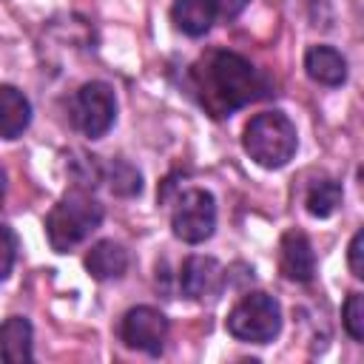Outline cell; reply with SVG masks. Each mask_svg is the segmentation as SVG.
<instances>
[{
    "label": "cell",
    "mask_w": 364,
    "mask_h": 364,
    "mask_svg": "<svg viewBox=\"0 0 364 364\" xmlns=\"http://www.w3.org/2000/svg\"><path fill=\"white\" fill-rule=\"evenodd\" d=\"M191 88L199 105L213 117H230L233 111L245 108L270 94L267 77L242 54L213 48L202 54L191 65Z\"/></svg>",
    "instance_id": "cell-1"
},
{
    "label": "cell",
    "mask_w": 364,
    "mask_h": 364,
    "mask_svg": "<svg viewBox=\"0 0 364 364\" xmlns=\"http://www.w3.org/2000/svg\"><path fill=\"white\" fill-rule=\"evenodd\" d=\"M102 222V205L85 191H68L46 216V236L57 253H68Z\"/></svg>",
    "instance_id": "cell-2"
},
{
    "label": "cell",
    "mask_w": 364,
    "mask_h": 364,
    "mask_svg": "<svg viewBox=\"0 0 364 364\" xmlns=\"http://www.w3.org/2000/svg\"><path fill=\"white\" fill-rule=\"evenodd\" d=\"M242 145L256 165L273 171V168H282L293 159V154L299 148V134H296V125L290 122L287 114L264 111L247 122Z\"/></svg>",
    "instance_id": "cell-3"
},
{
    "label": "cell",
    "mask_w": 364,
    "mask_h": 364,
    "mask_svg": "<svg viewBox=\"0 0 364 364\" xmlns=\"http://www.w3.org/2000/svg\"><path fill=\"white\" fill-rule=\"evenodd\" d=\"M282 330V307L267 293L242 296L228 313V333L247 344H267Z\"/></svg>",
    "instance_id": "cell-4"
},
{
    "label": "cell",
    "mask_w": 364,
    "mask_h": 364,
    "mask_svg": "<svg viewBox=\"0 0 364 364\" xmlns=\"http://www.w3.org/2000/svg\"><path fill=\"white\" fill-rule=\"evenodd\" d=\"M171 228L173 236L199 245L213 236L216 230V202L205 188H188L179 193L173 210H171Z\"/></svg>",
    "instance_id": "cell-5"
},
{
    "label": "cell",
    "mask_w": 364,
    "mask_h": 364,
    "mask_svg": "<svg viewBox=\"0 0 364 364\" xmlns=\"http://www.w3.org/2000/svg\"><path fill=\"white\" fill-rule=\"evenodd\" d=\"M117 119V100L108 82L91 80L80 85V91L71 100V122L77 131H82L88 139H100L108 134V128Z\"/></svg>",
    "instance_id": "cell-6"
},
{
    "label": "cell",
    "mask_w": 364,
    "mask_h": 364,
    "mask_svg": "<svg viewBox=\"0 0 364 364\" xmlns=\"http://www.w3.org/2000/svg\"><path fill=\"white\" fill-rule=\"evenodd\" d=\"M165 336H168V318L148 304L131 307L122 316L119 324V338L125 341V347L148 353V355H159L165 347Z\"/></svg>",
    "instance_id": "cell-7"
},
{
    "label": "cell",
    "mask_w": 364,
    "mask_h": 364,
    "mask_svg": "<svg viewBox=\"0 0 364 364\" xmlns=\"http://www.w3.org/2000/svg\"><path fill=\"white\" fill-rule=\"evenodd\" d=\"M179 287L193 301H213L225 287V270L213 256H188L179 273Z\"/></svg>",
    "instance_id": "cell-8"
},
{
    "label": "cell",
    "mask_w": 364,
    "mask_h": 364,
    "mask_svg": "<svg viewBox=\"0 0 364 364\" xmlns=\"http://www.w3.org/2000/svg\"><path fill=\"white\" fill-rule=\"evenodd\" d=\"M279 250H282L279 253L282 273L290 282H299V284L313 282V276H316V253H313L310 239L301 230H287L282 236V247Z\"/></svg>",
    "instance_id": "cell-9"
},
{
    "label": "cell",
    "mask_w": 364,
    "mask_h": 364,
    "mask_svg": "<svg viewBox=\"0 0 364 364\" xmlns=\"http://www.w3.org/2000/svg\"><path fill=\"white\" fill-rule=\"evenodd\" d=\"M85 270L97 279V282H108V279H119L128 270V253L122 245H117L114 239H102L97 245H91V250L85 253Z\"/></svg>",
    "instance_id": "cell-10"
},
{
    "label": "cell",
    "mask_w": 364,
    "mask_h": 364,
    "mask_svg": "<svg viewBox=\"0 0 364 364\" xmlns=\"http://www.w3.org/2000/svg\"><path fill=\"white\" fill-rule=\"evenodd\" d=\"M31 122V105L14 85H0V136L17 139Z\"/></svg>",
    "instance_id": "cell-11"
},
{
    "label": "cell",
    "mask_w": 364,
    "mask_h": 364,
    "mask_svg": "<svg viewBox=\"0 0 364 364\" xmlns=\"http://www.w3.org/2000/svg\"><path fill=\"white\" fill-rule=\"evenodd\" d=\"M304 68H307V77L316 80L318 85H330L333 88V85H341L347 80V63L330 46H313V48H307Z\"/></svg>",
    "instance_id": "cell-12"
},
{
    "label": "cell",
    "mask_w": 364,
    "mask_h": 364,
    "mask_svg": "<svg viewBox=\"0 0 364 364\" xmlns=\"http://www.w3.org/2000/svg\"><path fill=\"white\" fill-rule=\"evenodd\" d=\"M0 358L9 364L31 361V324L23 316H11L0 324Z\"/></svg>",
    "instance_id": "cell-13"
},
{
    "label": "cell",
    "mask_w": 364,
    "mask_h": 364,
    "mask_svg": "<svg viewBox=\"0 0 364 364\" xmlns=\"http://www.w3.org/2000/svg\"><path fill=\"white\" fill-rule=\"evenodd\" d=\"M173 26L188 37H202L216 23V14L210 9V0H176L171 6Z\"/></svg>",
    "instance_id": "cell-14"
},
{
    "label": "cell",
    "mask_w": 364,
    "mask_h": 364,
    "mask_svg": "<svg viewBox=\"0 0 364 364\" xmlns=\"http://www.w3.org/2000/svg\"><path fill=\"white\" fill-rule=\"evenodd\" d=\"M341 196H344V193H341V185H338L336 179H316V182L307 188L304 205H307V210H310L313 216L327 219V216H333V213L338 210Z\"/></svg>",
    "instance_id": "cell-15"
},
{
    "label": "cell",
    "mask_w": 364,
    "mask_h": 364,
    "mask_svg": "<svg viewBox=\"0 0 364 364\" xmlns=\"http://www.w3.org/2000/svg\"><path fill=\"white\" fill-rule=\"evenodd\" d=\"M102 176L108 182V188L117 193V196H136L142 191V176L134 165H128L125 159H114L102 168Z\"/></svg>",
    "instance_id": "cell-16"
},
{
    "label": "cell",
    "mask_w": 364,
    "mask_h": 364,
    "mask_svg": "<svg viewBox=\"0 0 364 364\" xmlns=\"http://www.w3.org/2000/svg\"><path fill=\"white\" fill-rule=\"evenodd\" d=\"M344 330L350 333L353 341L364 338V296L361 293H350L344 301Z\"/></svg>",
    "instance_id": "cell-17"
},
{
    "label": "cell",
    "mask_w": 364,
    "mask_h": 364,
    "mask_svg": "<svg viewBox=\"0 0 364 364\" xmlns=\"http://www.w3.org/2000/svg\"><path fill=\"white\" fill-rule=\"evenodd\" d=\"M14 259H17V236L9 225L0 222V282L9 279V273L14 267Z\"/></svg>",
    "instance_id": "cell-18"
},
{
    "label": "cell",
    "mask_w": 364,
    "mask_h": 364,
    "mask_svg": "<svg viewBox=\"0 0 364 364\" xmlns=\"http://www.w3.org/2000/svg\"><path fill=\"white\" fill-rule=\"evenodd\" d=\"M247 3H250V0H210V9H213V14H216V20H233L236 14L245 11Z\"/></svg>",
    "instance_id": "cell-19"
},
{
    "label": "cell",
    "mask_w": 364,
    "mask_h": 364,
    "mask_svg": "<svg viewBox=\"0 0 364 364\" xmlns=\"http://www.w3.org/2000/svg\"><path fill=\"white\" fill-rule=\"evenodd\" d=\"M361 253H364V233L358 230V233L353 236V242H350V250H347V262H350V270H353V276H355V279H361V276H364Z\"/></svg>",
    "instance_id": "cell-20"
},
{
    "label": "cell",
    "mask_w": 364,
    "mask_h": 364,
    "mask_svg": "<svg viewBox=\"0 0 364 364\" xmlns=\"http://www.w3.org/2000/svg\"><path fill=\"white\" fill-rule=\"evenodd\" d=\"M3 193H6V173L0 171V199H3Z\"/></svg>",
    "instance_id": "cell-21"
}]
</instances>
